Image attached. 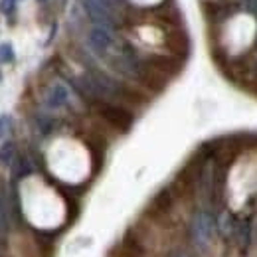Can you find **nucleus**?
<instances>
[{"label": "nucleus", "mask_w": 257, "mask_h": 257, "mask_svg": "<svg viewBox=\"0 0 257 257\" xmlns=\"http://www.w3.org/2000/svg\"><path fill=\"white\" fill-rule=\"evenodd\" d=\"M8 128H10V119L8 117H0V139L8 133Z\"/></svg>", "instance_id": "6"}, {"label": "nucleus", "mask_w": 257, "mask_h": 257, "mask_svg": "<svg viewBox=\"0 0 257 257\" xmlns=\"http://www.w3.org/2000/svg\"><path fill=\"white\" fill-rule=\"evenodd\" d=\"M8 227H10V202L4 190L0 188V245H4Z\"/></svg>", "instance_id": "4"}, {"label": "nucleus", "mask_w": 257, "mask_h": 257, "mask_svg": "<svg viewBox=\"0 0 257 257\" xmlns=\"http://www.w3.org/2000/svg\"><path fill=\"white\" fill-rule=\"evenodd\" d=\"M257 40V20L253 14L237 10L229 14L220 24L218 46L227 58L239 56L243 50H249Z\"/></svg>", "instance_id": "1"}, {"label": "nucleus", "mask_w": 257, "mask_h": 257, "mask_svg": "<svg viewBox=\"0 0 257 257\" xmlns=\"http://www.w3.org/2000/svg\"><path fill=\"white\" fill-rule=\"evenodd\" d=\"M166 257H192V255H190V253H188L186 249L178 247V249H172V251H170V253H168Z\"/></svg>", "instance_id": "7"}, {"label": "nucleus", "mask_w": 257, "mask_h": 257, "mask_svg": "<svg viewBox=\"0 0 257 257\" xmlns=\"http://www.w3.org/2000/svg\"><path fill=\"white\" fill-rule=\"evenodd\" d=\"M12 159H14V145L12 143H6L0 149V161L4 162V164H12Z\"/></svg>", "instance_id": "5"}, {"label": "nucleus", "mask_w": 257, "mask_h": 257, "mask_svg": "<svg viewBox=\"0 0 257 257\" xmlns=\"http://www.w3.org/2000/svg\"><path fill=\"white\" fill-rule=\"evenodd\" d=\"M95 105L99 115L115 128L127 131L133 125V115L128 113L127 109H123V107H119V105H115L111 101H95Z\"/></svg>", "instance_id": "3"}, {"label": "nucleus", "mask_w": 257, "mask_h": 257, "mask_svg": "<svg viewBox=\"0 0 257 257\" xmlns=\"http://www.w3.org/2000/svg\"><path fill=\"white\" fill-rule=\"evenodd\" d=\"M216 229H218L216 220H214L206 210L198 212V214L192 218L190 231H188V233H190V241H192V245L196 247V249H200V251H206L208 245L212 243L214 235H216Z\"/></svg>", "instance_id": "2"}]
</instances>
